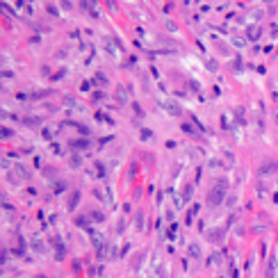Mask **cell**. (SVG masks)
Masks as SVG:
<instances>
[{
  "label": "cell",
  "instance_id": "1",
  "mask_svg": "<svg viewBox=\"0 0 278 278\" xmlns=\"http://www.w3.org/2000/svg\"><path fill=\"white\" fill-rule=\"evenodd\" d=\"M223 191H226V182H219V185H216L214 189L210 191V203H212V205H216V203L221 201Z\"/></svg>",
  "mask_w": 278,
  "mask_h": 278
},
{
  "label": "cell",
  "instance_id": "3",
  "mask_svg": "<svg viewBox=\"0 0 278 278\" xmlns=\"http://www.w3.org/2000/svg\"><path fill=\"white\" fill-rule=\"evenodd\" d=\"M251 39H257V27H251Z\"/></svg>",
  "mask_w": 278,
  "mask_h": 278
},
{
  "label": "cell",
  "instance_id": "2",
  "mask_svg": "<svg viewBox=\"0 0 278 278\" xmlns=\"http://www.w3.org/2000/svg\"><path fill=\"white\" fill-rule=\"evenodd\" d=\"M189 253H191L194 257H198V255H201V248L196 246V244H191V246H189Z\"/></svg>",
  "mask_w": 278,
  "mask_h": 278
}]
</instances>
